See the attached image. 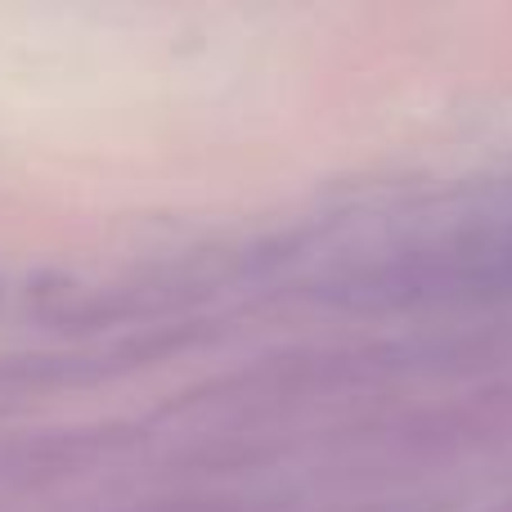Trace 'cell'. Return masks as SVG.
Wrapping results in <instances>:
<instances>
[{
  "mask_svg": "<svg viewBox=\"0 0 512 512\" xmlns=\"http://www.w3.org/2000/svg\"><path fill=\"white\" fill-rule=\"evenodd\" d=\"M499 512H512V504H508V508H499Z\"/></svg>",
  "mask_w": 512,
  "mask_h": 512,
  "instance_id": "cell-1",
  "label": "cell"
}]
</instances>
